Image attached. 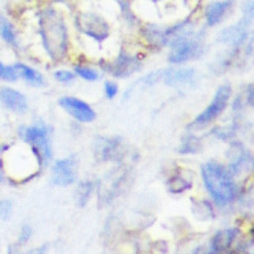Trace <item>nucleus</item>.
<instances>
[{"instance_id": "f257e3e1", "label": "nucleus", "mask_w": 254, "mask_h": 254, "mask_svg": "<svg viewBox=\"0 0 254 254\" xmlns=\"http://www.w3.org/2000/svg\"><path fill=\"white\" fill-rule=\"evenodd\" d=\"M39 32L44 51L52 61L61 63L69 55V31L65 17L53 7L43 8L39 13Z\"/></svg>"}, {"instance_id": "f03ea898", "label": "nucleus", "mask_w": 254, "mask_h": 254, "mask_svg": "<svg viewBox=\"0 0 254 254\" xmlns=\"http://www.w3.org/2000/svg\"><path fill=\"white\" fill-rule=\"evenodd\" d=\"M201 179L210 198L218 206H228L237 198L236 180L224 164L209 160L201 166Z\"/></svg>"}, {"instance_id": "7ed1b4c3", "label": "nucleus", "mask_w": 254, "mask_h": 254, "mask_svg": "<svg viewBox=\"0 0 254 254\" xmlns=\"http://www.w3.org/2000/svg\"><path fill=\"white\" fill-rule=\"evenodd\" d=\"M19 135L29 146L39 167H47L53 158L49 126L44 122L33 123L31 126H20Z\"/></svg>"}, {"instance_id": "20e7f679", "label": "nucleus", "mask_w": 254, "mask_h": 254, "mask_svg": "<svg viewBox=\"0 0 254 254\" xmlns=\"http://www.w3.org/2000/svg\"><path fill=\"white\" fill-rule=\"evenodd\" d=\"M168 47H170L168 61L171 64H184L201 56L205 48V43H204V36L194 32L193 28H190L172 40Z\"/></svg>"}, {"instance_id": "39448f33", "label": "nucleus", "mask_w": 254, "mask_h": 254, "mask_svg": "<svg viewBox=\"0 0 254 254\" xmlns=\"http://www.w3.org/2000/svg\"><path fill=\"white\" fill-rule=\"evenodd\" d=\"M230 97H232V86L229 83L220 85L214 93L212 101L208 103V106L193 119V122L190 123V126H192V128H204L209 123L216 121L228 107Z\"/></svg>"}, {"instance_id": "423d86ee", "label": "nucleus", "mask_w": 254, "mask_h": 254, "mask_svg": "<svg viewBox=\"0 0 254 254\" xmlns=\"http://www.w3.org/2000/svg\"><path fill=\"white\" fill-rule=\"evenodd\" d=\"M75 27L82 35H86L98 44L103 43L110 35V27L102 16L93 12H81L75 17Z\"/></svg>"}, {"instance_id": "0eeeda50", "label": "nucleus", "mask_w": 254, "mask_h": 254, "mask_svg": "<svg viewBox=\"0 0 254 254\" xmlns=\"http://www.w3.org/2000/svg\"><path fill=\"white\" fill-rule=\"evenodd\" d=\"M252 20H253V15L242 13V19L234 25H230V27L222 29L220 32V35H218L217 40L220 43L230 45V52L237 53L240 51V48L245 45Z\"/></svg>"}, {"instance_id": "6e6552de", "label": "nucleus", "mask_w": 254, "mask_h": 254, "mask_svg": "<svg viewBox=\"0 0 254 254\" xmlns=\"http://www.w3.org/2000/svg\"><path fill=\"white\" fill-rule=\"evenodd\" d=\"M102 70L115 78H127L142 69V60L138 55H131L128 52H121L113 63L101 65Z\"/></svg>"}, {"instance_id": "1a4fd4ad", "label": "nucleus", "mask_w": 254, "mask_h": 254, "mask_svg": "<svg viewBox=\"0 0 254 254\" xmlns=\"http://www.w3.org/2000/svg\"><path fill=\"white\" fill-rule=\"evenodd\" d=\"M59 103L71 118L81 123H90L97 118V113L94 111V109L89 103L77 98V97L64 95L59 99Z\"/></svg>"}, {"instance_id": "9d476101", "label": "nucleus", "mask_w": 254, "mask_h": 254, "mask_svg": "<svg viewBox=\"0 0 254 254\" xmlns=\"http://www.w3.org/2000/svg\"><path fill=\"white\" fill-rule=\"evenodd\" d=\"M123 155V142L118 136H98L94 142V156L99 162H117Z\"/></svg>"}, {"instance_id": "9b49d317", "label": "nucleus", "mask_w": 254, "mask_h": 254, "mask_svg": "<svg viewBox=\"0 0 254 254\" xmlns=\"http://www.w3.org/2000/svg\"><path fill=\"white\" fill-rule=\"evenodd\" d=\"M77 179V163L73 158L56 160L52 166V183L57 187H69Z\"/></svg>"}, {"instance_id": "f8f14e48", "label": "nucleus", "mask_w": 254, "mask_h": 254, "mask_svg": "<svg viewBox=\"0 0 254 254\" xmlns=\"http://www.w3.org/2000/svg\"><path fill=\"white\" fill-rule=\"evenodd\" d=\"M229 152H232V155L229 156V163L226 168L234 179L252 171L253 158L249 151L245 150V147H242L241 144H232Z\"/></svg>"}, {"instance_id": "ddd939ff", "label": "nucleus", "mask_w": 254, "mask_h": 254, "mask_svg": "<svg viewBox=\"0 0 254 254\" xmlns=\"http://www.w3.org/2000/svg\"><path fill=\"white\" fill-rule=\"evenodd\" d=\"M0 103L7 110L16 113V114H24L29 109L27 97L21 91L11 86L0 87Z\"/></svg>"}, {"instance_id": "4468645a", "label": "nucleus", "mask_w": 254, "mask_h": 254, "mask_svg": "<svg viewBox=\"0 0 254 254\" xmlns=\"http://www.w3.org/2000/svg\"><path fill=\"white\" fill-rule=\"evenodd\" d=\"M163 82L167 86H190L196 81V70L192 67H172L162 70Z\"/></svg>"}, {"instance_id": "2eb2a0df", "label": "nucleus", "mask_w": 254, "mask_h": 254, "mask_svg": "<svg viewBox=\"0 0 254 254\" xmlns=\"http://www.w3.org/2000/svg\"><path fill=\"white\" fill-rule=\"evenodd\" d=\"M240 230L237 228H225L217 230L209 240V252L212 253H224L230 250V248L237 241Z\"/></svg>"}, {"instance_id": "dca6fc26", "label": "nucleus", "mask_w": 254, "mask_h": 254, "mask_svg": "<svg viewBox=\"0 0 254 254\" xmlns=\"http://www.w3.org/2000/svg\"><path fill=\"white\" fill-rule=\"evenodd\" d=\"M234 7V0H216L205 7L204 17L209 27H216L229 15Z\"/></svg>"}, {"instance_id": "f3484780", "label": "nucleus", "mask_w": 254, "mask_h": 254, "mask_svg": "<svg viewBox=\"0 0 254 254\" xmlns=\"http://www.w3.org/2000/svg\"><path fill=\"white\" fill-rule=\"evenodd\" d=\"M16 71H17V75L19 78H21L24 82H27L28 85L31 86H43L45 79H44V75L40 73L39 70H36L35 67L29 66L27 64L24 63H15L13 64Z\"/></svg>"}, {"instance_id": "a211bd4d", "label": "nucleus", "mask_w": 254, "mask_h": 254, "mask_svg": "<svg viewBox=\"0 0 254 254\" xmlns=\"http://www.w3.org/2000/svg\"><path fill=\"white\" fill-rule=\"evenodd\" d=\"M0 39L11 48H19V35L16 31L15 25L7 16L0 13Z\"/></svg>"}, {"instance_id": "6ab92c4d", "label": "nucleus", "mask_w": 254, "mask_h": 254, "mask_svg": "<svg viewBox=\"0 0 254 254\" xmlns=\"http://www.w3.org/2000/svg\"><path fill=\"white\" fill-rule=\"evenodd\" d=\"M94 182L90 180V179L82 180V182H79L78 184H77L74 192V198L75 202L78 204V206L86 205L91 196H93V193H94Z\"/></svg>"}, {"instance_id": "aec40b11", "label": "nucleus", "mask_w": 254, "mask_h": 254, "mask_svg": "<svg viewBox=\"0 0 254 254\" xmlns=\"http://www.w3.org/2000/svg\"><path fill=\"white\" fill-rule=\"evenodd\" d=\"M167 187L171 193H183L192 188V182L184 178L182 174H175L168 179Z\"/></svg>"}, {"instance_id": "412c9836", "label": "nucleus", "mask_w": 254, "mask_h": 254, "mask_svg": "<svg viewBox=\"0 0 254 254\" xmlns=\"http://www.w3.org/2000/svg\"><path fill=\"white\" fill-rule=\"evenodd\" d=\"M201 140L198 136L194 135H187L184 136L179 147V152L183 155H190V154H197L198 151L201 150Z\"/></svg>"}, {"instance_id": "4be33fe9", "label": "nucleus", "mask_w": 254, "mask_h": 254, "mask_svg": "<svg viewBox=\"0 0 254 254\" xmlns=\"http://www.w3.org/2000/svg\"><path fill=\"white\" fill-rule=\"evenodd\" d=\"M74 74L75 77H79V78L85 79V81H98L99 77H101V73H99L98 69H95L93 66H89L86 64H77L74 66Z\"/></svg>"}, {"instance_id": "5701e85b", "label": "nucleus", "mask_w": 254, "mask_h": 254, "mask_svg": "<svg viewBox=\"0 0 254 254\" xmlns=\"http://www.w3.org/2000/svg\"><path fill=\"white\" fill-rule=\"evenodd\" d=\"M19 79L17 71L13 65H7L0 60V81L4 82H16Z\"/></svg>"}, {"instance_id": "b1692460", "label": "nucleus", "mask_w": 254, "mask_h": 254, "mask_svg": "<svg viewBox=\"0 0 254 254\" xmlns=\"http://www.w3.org/2000/svg\"><path fill=\"white\" fill-rule=\"evenodd\" d=\"M13 212V202L9 198H0V221H7Z\"/></svg>"}, {"instance_id": "393cba45", "label": "nucleus", "mask_w": 254, "mask_h": 254, "mask_svg": "<svg viewBox=\"0 0 254 254\" xmlns=\"http://www.w3.org/2000/svg\"><path fill=\"white\" fill-rule=\"evenodd\" d=\"M53 75H55V79L57 82L64 83V85L71 83L75 78L74 71L66 70V69H59V70H56L55 73H53Z\"/></svg>"}, {"instance_id": "a878e982", "label": "nucleus", "mask_w": 254, "mask_h": 254, "mask_svg": "<svg viewBox=\"0 0 254 254\" xmlns=\"http://www.w3.org/2000/svg\"><path fill=\"white\" fill-rule=\"evenodd\" d=\"M33 236V229H32L31 225L28 224H24L21 228H20L19 238H17V245H27L29 240Z\"/></svg>"}, {"instance_id": "bb28decb", "label": "nucleus", "mask_w": 254, "mask_h": 254, "mask_svg": "<svg viewBox=\"0 0 254 254\" xmlns=\"http://www.w3.org/2000/svg\"><path fill=\"white\" fill-rule=\"evenodd\" d=\"M119 86L118 83L114 82V81H106L105 85H103V93H105V97L109 99L115 98L118 95Z\"/></svg>"}, {"instance_id": "cd10ccee", "label": "nucleus", "mask_w": 254, "mask_h": 254, "mask_svg": "<svg viewBox=\"0 0 254 254\" xmlns=\"http://www.w3.org/2000/svg\"><path fill=\"white\" fill-rule=\"evenodd\" d=\"M253 94H254L253 86H252V83H249L245 90V99H246V103H248L250 107L253 106Z\"/></svg>"}, {"instance_id": "c85d7f7f", "label": "nucleus", "mask_w": 254, "mask_h": 254, "mask_svg": "<svg viewBox=\"0 0 254 254\" xmlns=\"http://www.w3.org/2000/svg\"><path fill=\"white\" fill-rule=\"evenodd\" d=\"M5 179H7V170H5L4 162L0 159V184H3Z\"/></svg>"}, {"instance_id": "c756f323", "label": "nucleus", "mask_w": 254, "mask_h": 254, "mask_svg": "<svg viewBox=\"0 0 254 254\" xmlns=\"http://www.w3.org/2000/svg\"><path fill=\"white\" fill-rule=\"evenodd\" d=\"M55 3H65V1H69V0H53Z\"/></svg>"}, {"instance_id": "7c9ffc66", "label": "nucleus", "mask_w": 254, "mask_h": 254, "mask_svg": "<svg viewBox=\"0 0 254 254\" xmlns=\"http://www.w3.org/2000/svg\"><path fill=\"white\" fill-rule=\"evenodd\" d=\"M150 1H162V0H150Z\"/></svg>"}]
</instances>
